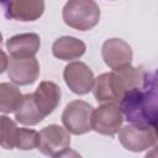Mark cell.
Instances as JSON below:
<instances>
[{
	"mask_svg": "<svg viewBox=\"0 0 158 158\" xmlns=\"http://www.w3.org/2000/svg\"><path fill=\"white\" fill-rule=\"evenodd\" d=\"M62 17L67 26L78 31H89L99 23L100 7L95 0H68Z\"/></svg>",
	"mask_w": 158,
	"mask_h": 158,
	"instance_id": "obj_1",
	"label": "cell"
},
{
	"mask_svg": "<svg viewBox=\"0 0 158 158\" xmlns=\"http://www.w3.org/2000/svg\"><path fill=\"white\" fill-rule=\"evenodd\" d=\"M94 107L84 100L70 101L63 114L62 122L64 127L73 135H83L89 132L91 128V117Z\"/></svg>",
	"mask_w": 158,
	"mask_h": 158,
	"instance_id": "obj_2",
	"label": "cell"
},
{
	"mask_svg": "<svg viewBox=\"0 0 158 158\" xmlns=\"http://www.w3.org/2000/svg\"><path fill=\"white\" fill-rule=\"evenodd\" d=\"M65 127L49 125L40 131L38 149L49 157L65 156L70 149V136Z\"/></svg>",
	"mask_w": 158,
	"mask_h": 158,
	"instance_id": "obj_3",
	"label": "cell"
},
{
	"mask_svg": "<svg viewBox=\"0 0 158 158\" xmlns=\"http://www.w3.org/2000/svg\"><path fill=\"white\" fill-rule=\"evenodd\" d=\"M123 116L116 102H102L94 110L91 117V128L105 136L116 135L122 125Z\"/></svg>",
	"mask_w": 158,
	"mask_h": 158,
	"instance_id": "obj_4",
	"label": "cell"
},
{
	"mask_svg": "<svg viewBox=\"0 0 158 158\" xmlns=\"http://www.w3.org/2000/svg\"><path fill=\"white\" fill-rule=\"evenodd\" d=\"M144 79V72L142 68L126 65L120 69H112L110 72V80L116 100L120 101L132 91L137 90Z\"/></svg>",
	"mask_w": 158,
	"mask_h": 158,
	"instance_id": "obj_5",
	"label": "cell"
},
{
	"mask_svg": "<svg viewBox=\"0 0 158 158\" xmlns=\"http://www.w3.org/2000/svg\"><path fill=\"white\" fill-rule=\"evenodd\" d=\"M121 144L131 152H143L154 144L156 132L153 126L126 125L118 131Z\"/></svg>",
	"mask_w": 158,
	"mask_h": 158,
	"instance_id": "obj_6",
	"label": "cell"
},
{
	"mask_svg": "<svg viewBox=\"0 0 158 158\" xmlns=\"http://www.w3.org/2000/svg\"><path fill=\"white\" fill-rule=\"evenodd\" d=\"M63 78L67 86L77 95H85L93 90L95 78L91 69L83 62H72L65 65Z\"/></svg>",
	"mask_w": 158,
	"mask_h": 158,
	"instance_id": "obj_7",
	"label": "cell"
},
{
	"mask_svg": "<svg viewBox=\"0 0 158 158\" xmlns=\"http://www.w3.org/2000/svg\"><path fill=\"white\" fill-rule=\"evenodd\" d=\"M7 75L16 85L33 84L40 75V64L35 57H10Z\"/></svg>",
	"mask_w": 158,
	"mask_h": 158,
	"instance_id": "obj_8",
	"label": "cell"
},
{
	"mask_svg": "<svg viewBox=\"0 0 158 158\" xmlns=\"http://www.w3.org/2000/svg\"><path fill=\"white\" fill-rule=\"evenodd\" d=\"M1 4L7 19L22 22L36 21L44 12V0H6Z\"/></svg>",
	"mask_w": 158,
	"mask_h": 158,
	"instance_id": "obj_9",
	"label": "cell"
},
{
	"mask_svg": "<svg viewBox=\"0 0 158 158\" xmlns=\"http://www.w3.org/2000/svg\"><path fill=\"white\" fill-rule=\"evenodd\" d=\"M101 56L105 64L111 69H120L132 62V48L121 38H110L102 43Z\"/></svg>",
	"mask_w": 158,
	"mask_h": 158,
	"instance_id": "obj_10",
	"label": "cell"
},
{
	"mask_svg": "<svg viewBox=\"0 0 158 158\" xmlns=\"http://www.w3.org/2000/svg\"><path fill=\"white\" fill-rule=\"evenodd\" d=\"M33 95H35L36 105L40 109V111L44 116H48L59 105L62 91H60V88L56 83L44 80L40 83Z\"/></svg>",
	"mask_w": 158,
	"mask_h": 158,
	"instance_id": "obj_11",
	"label": "cell"
},
{
	"mask_svg": "<svg viewBox=\"0 0 158 158\" xmlns=\"http://www.w3.org/2000/svg\"><path fill=\"white\" fill-rule=\"evenodd\" d=\"M41 46L37 33H20L6 41V49L10 57H35Z\"/></svg>",
	"mask_w": 158,
	"mask_h": 158,
	"instance_id": "obj_12",
	"label": "cell"
},
{
	"mask_svg": "<svg viewBox=\"0 0 158 158\" xmlns=\"http://www.w3.org/2000/svg\"><path fill=\"white\" fill-rule=\"evenodd\" d=\"M85 49H86L85 43L72 36L59 37L53 42L52 46L53 56L62 60L78 59L85 53Z\"/></svg>",
	"mask_w": 158,
	"mask_h": 158,
	"instance_id": "obj_13",
	"label": "cell"
},
{
	"mask_svg": "<svg viewBox=\"0 0 158 158\" xmlns=\"http://www.w3.org/2000/svg\"><path fill=\"white\" fill-rule=\"evenodd\" d=\"M46 116L40 111L36 105L33 93L23 95V99L15 111V118L17 122L26 125V126H35L40 123Z\"/></svg>",
	"mask_w": 158,
	"mask_h": 158,
	"instance_id": "obj_14",
	"label": "cell"
},
{
	"mask_svg": "<svg viewBox=\"0 0 158 158\" xmlns=\"http://www.w3.org/2000/svg\"><path fill=\"white\" fill-rule=\"evenodd\" d=\"M23 95L20 89L11 83L0 84V111L2 114L15 112L20 106Z\"/></svg>",
	"mask_w": 158,
	"mask_h": 158,
	"instance_id": "obj_15",
	"label": "cell"
},
{
	"mask_svg": "<svg viewBox=\"0 0 158 158\" xmlns=\"http://www.w3.org/2000/svg\"><path fill=\"white\" fill-rule=\"evenodd\" d=\"M22 127H17L16 123L2 115L0 117V144L5 149L17 148L20 137H21Z\"/></svg>",
	"mask_w": 158,
	"mask_h": 158,
	"instance_id": "obj_16",
	"label": "cell"
},
{
	"mask_svg": "<svg viewBox=\"0 0 158 158\" xmlns=\"http://www.w3.org/2000/svg\"><path fill=\"white\" fill-rule=\"evenodd\" d=\"M93 93L98 102H117L111 86L110 73H102L95 79Z\"/></svg>",
	"mask_w": 158,
	"mask_h": 158,
	"instance_id": "obj_17",
	"label": "cell"
},
{
	"mask_svg": "<svg viewBox=\"0 0 158 158\" xmlns=\"http://www.w3.org/2000/svg\"><path fill=\"white\" fill-rule=\"evenodd\" d=\"M153 127H154V132H156V139H154V144H153V151L148 152L146 154L147 157H158V122Z\"/></svg>",
	"mask_w": 158,
	"mask_h": 158,
	"instance_id": "obj_18",
	"label": "cell"
},
{
	"mask_svg": "<svg viewBox=\"0 0 158 158\" xmlns=\"http://www.w3.org/2000/svg\"><path fill=\"white\" fill-rule=\"evenodd\" d=\"M4 1H6V0H1V2H4Z\"/></svg>",
	"mask_w": 158,
	"mask_h": 158,
	"instance_id": "obj_19",
	"label": "cell"
}]
</instances>
